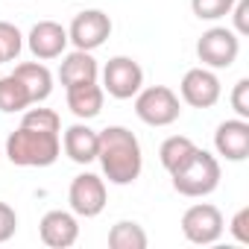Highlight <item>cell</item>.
<instances>
[{
    "label": "cell",
    "instance_id": "cell-1",
    "mask_svg": "<svg viewBox=\"0 0 249 249\" xmlns=\"http://www.w3.org/2000/svg\"><path fill=\"white\" fill-rule=\"evenodd\" d=\"M97 144V161L111 185H132L144 170V153L135 132L126 126H106Z\"/></svg>",
    "mask_w": 249,
    "mask_h": 249
},
{
    "label": "cell",
    "instance_id": "cell-2",
    "mask_svg": "<svg viewBox=\"0 0 249 249\" xmlns=\"http://www.w3.org/2000/svg\"><path fill=\"white\" fill-rule=\"evenodd\" d=\"M62 153V138L59 132L50 129H36V126H21L6 138V156L18 167H50Z\"/></svg>",
    "mask_w": 249,
    "mask_h": 249
},
{
    "label": "cell",
    "instance_id": "cell-3",
    "mask_svg": "<svg viewBox=\"0 0 249 249\" xmlns=\"http://www.w3.org/2000/svg\"><path fill=\"white\" fill-rule=\"evenodd\" d=\"M170 179H173V188L182 196H191V199L208 196L220 185V161L211 153L196 147L176 170H170Z\"/></svg>",
    "mask_w": 249,
    "mask_h": 249
},
{
    "label": "cell",
    "instance_id": "cell-4",
    "mask_svg": "<svg viewBox=\"0 0 249 249\" xmlns=\"http://www.w3.org/2000/svg\"><path fill=\"white\" fill-rule=\"evenodd\" d=\"M135 114L147 126H170L182 114V103L173 88L167 85H150L135 94Z\"/></svg>",
    "mask_w": 249,
    "mask_h": 249
},
{
    "label": "cell",
    "instance_id": "cell-5",
    "mask_svg": "<svg viewBox=\"0 0 249 249\" xmlns=\"http://www.w3.org/2000/svg\"><path fill=\"white\" fill-rule=\"evenodd\" d=\"M237 53H240V36L234 30H226V27H211L196 41V56L211 71L231 68Z\"/></svg>",
    "mask_w": 249,
    "mask_h": 249
},
{
    "label": "cell",
    "instance_id": "cell-6",
    "mask_svg": "<svg viewBox=\"0 0 249 249\" xmlns=\"http://www.w3.org/2000/svg\"><path fill=\"white\" fill-rule=\"evenodd\" d=\"M144 88V68L129 56H114L103 68V91L114 100H132Z\"/></svg>",
    "mask_w": 249,
    "mask_h": 249
},
{
    "label": "cell",
    "instance_id": "cell-7",
    "mask_svg": "<svg viewBox=\"0 0 249 249\" xmlns=\"http://www.w3.org/2000/svg\"><path fill=\"white\" fill-rule=\"evenodd\" d=\"M223 214L217 205L211 202H196L191 205L185 214H182V234L196 243V246H208V243H217L223 237Z\"/></svg>",
    "mask_w": 249,
    "mask_h": 249
},
{
    "label": "cell",
    "instance_id": "cell-8",
    "mask_svg": "<svg viewBox=\"0 0 249 249\" xmlns=\"http://www.w3.org/2000/svg\"><path fill=\"white\" fill-rule=\"evenodd\" d=\"M108 36H111V18L103 9H82L68 27V41L76 50H88V53L106 44Z\"/></svg>",
    "mask_w": 249,
    "mask_h": 249
},
{
    "label": "cell",
    "instance_id": "cell-9",
    "mask_svg": "<svg viewBox=\"0 0 249 249\" xmlns=\"http://www.w3.org/2000/svg\"><path fill=\"white\" fill-rule=\"evenodd\" d=\"M68 202L76 217H97L106 208V182L94 173H79L68 188Z\"/></svg>",
    "mask_w": 249,
    "mask_h": 249
},
{
    "label": "cell",
    "instance_id": "cell-10",
    "mask_svg": "<svg viewBox=\"0 0 249 249\" xmlns=\"http://www.w3.org/2000/svg\"><path fill=\"white\" fill-rule=\"evenodd\" d=\"M179 91H182V100L188 106H194V108H211V106H217V100L223 94L217 73L211 68H205V65L202 68H191L182 76Z\"/></svg>",
    "mask_w": 249,
    "mask_h": 249
},
{
    "label": "cell",
    "instance_id": "cell-11",
    "mask_svg": "<svg viewBox=\"0 0 249 249\" xmlns=\"http://www.w3.org/2000/svg\"><path fill=\"white\" fill-rule=\"evenodd\" d=\"M214 150L226 161H243L249 159V120L231 117L223 120L214 132Z\"/></svg>",
    "mask_w": 249,
    "mask_h": 249
},
{
    "label": "cell",
    "instance_id": "cell-12",
    "mask_svg": "<svg viewBox=\"0 0 249 249\" xmlns=\"http://www.w3.org/2000/svg\"><path fill=\"white\" fill-rule=\"evenodd\" d=\"M38 234H41V243L50 246V249H68L76 243L79 237V223H76V214L71 211H47L38 223Z\"/></svg>",
    "mask_w": 249,
    "mask_h": 249
},
{
    "label": "cell",
    "instance_id": "cell-13",
    "mask_svg": "<svg viewBox=\"0 0 249 249\" xmlns=\"http://www.w3.org/2000/svg\"><path fill=\"white\" fill-rule=\"evenodd\" d=\"M27 47L38 62L59 59L68 47V30L56 21H38L27 36Z\"/></svg>",
    "mask_w": 249,
    "mask_h": 249
},
{
    "label": "cell",
    "instance_id": "cell-14",
    "mask_svg": "<svg viewBox=\"0 0 249 249\" xmlns=\"http://www.w3.org/2000/svg\"><path fill=\"white\" fill-rule=\"evenodd\" d=\"M97 144H100V135L88 126V123H73V126L65 129V156L76 164H91L97 161Z\"/></svg>",
    "mask_w": 249,
    "mask_h": 249
},
{
    "label": "cell",
    "instance_id": "cell-15",
    "mask_svg": "<svg viewBox=\"0 0 249 249\" xmlns=\"http://www.w3.org/2000/svg\"><path fill=\"white\" fill-rule=\"evenodd\" d=\"M65 91H68V108L79 120H91V117H97L103 111V100H106L103 85H97V82H79V85H71Z\"/></svg>",
    "mask_w": 249,
    "mask_h": 249
},
{
    "label": "cell",
    "instance_id": "cell-16",
    "mask_svg": "<svg viewBox=\"0 0 249 249\" xmlns=\"http://www.w3.org/2000/svg\"><path fill=\"white\" fill-rule=\"evenodd\" d=\"M97 76H100V68H97V59L88 50H73L59 65V79H62L65 88L79 85V82H97Z\"/></svg>",
    "mask_w": 249,
    "mask_h": 249
},
{
    "label": "cell",
    "instance_id": "cell-17",
    "mask_svg": "<svg viewBox=\"0 0 249 249\" xmlns=\"http://www.w3.org/2000/svg\"><path fill=\"white\" fill-rule=\"evenodd\" d=\"M12 73H15V76L24 82V88L30 91L33 106H36V103H44V100L50 97V91H53V73H50L41 62H24V65H18Z\"/></svg>",
    "mask_w": 249,
    "mask_h": 249
},
{
    "label": "cell",
    "instance_id": "cell-18",
    "mask_svg": "<svg viewBox=\"0 0 249 249\" xmlns=\"http://www.w3.org/2000/svg\"><path fill=\"white\" fill-rule=\"evenodd\" d=\"M33 100H30V91L24 88V82L9 73V76H0V111L6 114H15V111H24L30 108Z\"/></svg>",
    "mask_w": 249,
    "mask_h": 249
},
{
    "label": "cell",
    "instance_id": "cell-19",
    "mask_svg": "<svg viewBox=\"0 0 249 249\" xmlns=\"http://www.w3.org/2000/svg\"><path fill=\"white\" fill-rule=\"evenodd\" d=\"M108 246L111 249H147V231L132 220H120L108 231Z\"/></svg>",
    "mask_w": 249,
    "mask_h": 249
},
{
    "label": "cell",
    "instance_id": "cell-20",
    "mask_svg": "<svg viewBox=\"0 0 249 249\" xmlns=\"http://www.w3.org/2000/svg\"><path fill=\"white\" fill-rule=\"evenodd\" d=\"M196 150V144L191 141V138H185V135H170L161 147H159V159H161V167L170 173V170H176L191 153Z\"/></svg>",
    "mask_w": 249,
    "mask_h": 249
},
{
    "label": "cell",
    "instance_id": "cell-21",
    "mask_svg": "<svg viewBox=\"0 0 249 249\" xmlns=\"http://www.w3.org/2000/svg\"><path fill=\"white\" fill-rule=\"evenodd\" d=\"M21 50H24V36H21V30H18L15 24H9V21H0V65L18 59Z\"/></svg>",
    "mask_w": 249,
    "mask_h": 249
},
{
    "label": "cell",
    "instance_id": "cell-22",
    "mask_svg": "<svg viewBox=\"0 0 249 249\" xmlns=\"http://www.w3.org/2000/svg\"><path fill=\"white\" fill-rule=\"evenodd\" d=\"M234 0H191V9L199 21H220L231 12Z\"/></svg>",
    "mask_w": 249,
    "mask_h": 249
},
{
    "label": "cell",
    "instance_id": "cell-23",
    "mask_svg": "<svg viewBox=\"0 0 249 249\" xmlns=\"http://www.w3.org/2000/svg\"><path fill=\"white\" fill-rule=\"evenodd\" d=\"M24 126H36V129H50V132H59L62 129V120H59V114L53 111V108H38V103H36V108H30L27 114H24Z\"/></svg>",
    "mask_w": 249,
    "mask_h": 249
},
{
    "label": "cell",
    "instance_id": "cell-24",
    "mask_svg": "<svg viewBox=\"0 0 249 249\" xmlns=\"http://www.w3.org/2000/svg\"><path fill=\"white\" fill-rule=\"evenodd\" d=\"M231 108H234L237 117L249 120V79H246V76L237 79L234 88H231Z\"/></svg>",
    "mask_w": 249,
    "mask_h": 249
},
{
    "label": "cell",
    "instance_id": "cell-25",
    "mask_svg": "<svg viewBox=\"0 0 249 249\" xmlns=\"http://www.w3.org/2000/svg\"><path fill=\"white\" fill-rule=\"evenodd\" d=\"M15 231H18V214H15V208L6 205V202H0V243L12 240Z\"/></svg>",
    "mask_w": 249,
    "mask_h": 249
},
{
    "label": "cell",
    "instance_id": "cell-26",
    "mask_svg": "<svg viewBox=\"0 0 249 249\" xmlns=\"http://www.w3.org/2000/svg\"><path fill=\"white\" fill-rule=\"evenodd\" d=\"M229 231H231V237H234L237 243H249V208H240V211L231 217Z\"/></svg>",
    "mask_w": 249,
    "mask_h": 249
},
{
    "label": "cell",
    "instance_id": "cell-27",
    "mask_svg": "<svg viewBox=\"0 0 249 249\" xmlns=\"http://www.w3.org/2000/svg\"><path fill=\"white\" fill-rule=\"evenodd\" d=\"M231 21H234V33L237 36H249V0H234L231 6Z\"/></svg>",
    "mask_w": 249,
    "mask_h": 249
}]
</instances>
